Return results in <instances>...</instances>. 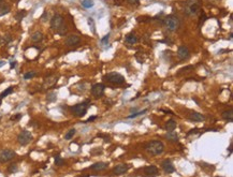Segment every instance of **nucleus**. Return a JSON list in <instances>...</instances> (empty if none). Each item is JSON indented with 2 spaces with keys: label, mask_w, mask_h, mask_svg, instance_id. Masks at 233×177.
<instances>
[{
  "label": "nucleus",
  "mask_w": 233,
  "mask_h": 177,
  "mask_svg": "<svg viewBox=\"0 0 233 177\" xmlns=\"http://www.w3.org/2000/svg\"><path fill=\"white\" fill-rule=\"evenodd\" d=\"M51 28L59 36H65L67 33V26L65 24V19L60 14H55L51 19Z\"/></svg>",
  "instance_id": "obj_1"
},
{
  "label": "nucleus",
  "mask_w": 233,
  "mask_h": 177,
  "mask_svg": "<svg viewBox=\"0 0 233 177\" xmlns=\"http://www.w3.org/2000/svg\"><path fill=\"white\" fill-rule=\"evenodd\" d=\"M145 150H146L150 156H160L164 151V145L161 141L154 140L150 141L145 145Z\"/></svg>",
  "instance_id": "obj_2"
},
{
  "label": "nucleus",
  "mask_w": 233,
  "mask_h": 177,
  "mask_svg": "<svg viewBox=\"0 0 233 177\" xmlns=\"http://www.w3.org/2000/svg\"><path fill=\"white\" fill-rule=\"evenodd\" d=\"M201 5L197 0H188L184 5V13L187 16H196L199 14Z\"/></svg>",
  "instance_id": "obj_3"
},
{
  "label": "nucleus",
  "mask_w": 233,
  "mask_h": 177,
  "mask_svg": "<svg viewBox=\"0 0 233 177\" xmlns=\"http://www.w3.org/2000/svg\"><path fill=\"white\" fill-rule=\"evenodd\" d=\"M163 25L165 26V28H167L169 31L173 32V31H176L179 28L181 21H179V18L175 15H168L167 17L163 19Z\"/></svg>",
  "instance_id": "obj_4"
},
{
  "label": "nucleus",
  "mask_w": 233,
  "mask_h": 177,
  "mask_svg": "<svg viewBox=\"0 0 233 177\" xmlns=\"http://www.w3.org/2000/svg\"><path fill=\"white\" fill-rule=\"evenodd\" d=\"M104 80L107 81V82L111 83V84H114V85H122L126 80H125V77L122 76V74L117 72H111V73H108L107 75H104L103 77Z\"/></svg>",
  "instance_id": "obj_5"
},
{
  "label": "nucleus",
  "mask_w": 233,
  "mask_h": 177,
  "mask_svg": "<svg viewBox=\"0 0 233 177\" xmlns=\"http://www.w3.org/2000/svg\"><path fill=\"white\" fill-rule=\"evenodd\" d=\"M88 106H89V101L77 103V104L71 106V112H72L75 116H77V117H83V116L87 113Z\"/></svg>",
  "instance_id": "obj_6"
},
{
  "label": "nucleus",
  "mask_w": 233,
  "mask_h": 177,
  "mask_svg": "<svg viewBox=\"0 0 233 177\" xmlns=\"http://www.w3.org/2000/svg\"><path fill=\"white\" fill-rule=\"evenodd\" d=\"M16 154L13 149L5 148V149H0V163H7L10 162L15 158Z\"/></svg>",
  "instance_id": "obj_7"
},
{
  "label": "nucleus",
  "mask_w": 233,
  "mask_h": 177,
  "mask_svg": "<svg viewBox=\"0 0 233 177\" xmlns=\"http://www.w3.org/2000/svg\"><path fill=\"white\" fill-rule=\"evenodd\" d=\"M32 134L30 131H28V130H23V131L20 132L19 134H18L17 136V142L19 145L22 146H26L28 145V144L30 143V142L32 141Z\"/></svg>",
  "instance_id": "obj_8"
},
{
  "label": "nucleus",
  "mask_w": 233,
  "mask_h": 177,
  "mask_svg": "<svg viewBox=\"0 0 233 177\" xmlns=\"http://www.w3.org/2000/svg\"><path fill=\"white\" fill-rule=\"evenodd\" d=\"M177 57H178V59L179 60H182V61L187 60V59L190 57L189 48H188L187 46H185V45L178 46V48H177Z\"/></svg>",
  "instance_id": "obj_9"
},
{
  "label": "nucleus",
  "mask_w": 233,
  "mask_h": 177,
  "mask_svg": "<svg viewBox=\"0 0 233 177\" xmlns=\"http://www.w3.org/2000/svg\"><path fill=\"white\" fill-rule=\"evenodd\" d=\"M104 89H105V86H104L103 84H101V83H97V84L93 85V87H91V93H93L94 97L100 98L103 95Z\"/></svg>",
  "instance_id": "obj_10"
},
{
  "label": "nucleus",
  "mask_w": 233,
  "mask_h": 177,
  "mask_svg": "<svg viewBox=\"0 0 233 177\" xmlns=\"http://www.w3.org/2000/svg\"><path fill=\"white\" fill-rule=\"evenodd\" d=\"M143 172H144V175L146 177H156V176H158V174H159L158 168L155 165L145 166V168H143Z\"/></svg>",
  "instance_id": "obj_11"
},
{
  "label": "nucleus",
  "mask_w": 233,
  "mask_h": 177,
  "mask_svg": "<svg viewBox=\"0 0 233 177\" xmlns=\"http://www.w3.org/2000/svg\"><path fill=\"white\" fill-rule=\"evenodd\" d=\"M58 78H59L58 75H51V76L46 77L43 82V88L48 89V88H51V87H53L57 82H58Z\"/></svg>",
  "instance_id": "obj_12"
},
{
  "label": "nucleus",
  "mask_w": 233,
  "mask_h": 177,
  "mask_svg": "<svg viewBox=\"0 0 233 177\" xmlns=\"http://www.w3.org/2000/svg\"><path fill=\"white\" fill-rule=\"evenodd\" d=\"M161 168H162V170L164 171V173H167V174H171V173L175 172L174 165H173V163L171 162V160L169 159L163 160L162 163H161Z\"/></svg>",
  "instance_id": "obj_13"
},
{
  "label": "nucleus",
  "mask_w": 233,
  "mask_h": 177,
  "mask_svg": "<svg viewBox=\"0 0 233 177\" xmlns=\"http://www.w3.org/2000/svg\"><path fill=\"white\" fill-rule=\"evenodd\" d=\"M81 42V38L76 34H71L69 36L68 38L66 39V41H65V44L67 46H75Z\"/></svg>",
  "instance_id": "obj_14"
},
{
  "label": "nucleus",
  "mask_w": 233,
  "mask_h": 177,
  "mask_svg": "<svg viewBox=\"0 0 233 177\" xmlns=\"http://www.w3.org/2000/svg\"><path fill=\"white\" fill-rule=\"evenodd\" d=\"M188 117H189V119L191 121H196V123H201V121L205 120V116L202 115L199 112H195V111L190 112Z\"/></svg>",
  "instance_id": "obj_15"
},
{
  "label": "nucleus",
  "mask_w": 233,
  "mask_h": 177,
  "mask_svg": "<svg viewBox=\"0 0 233 177\" xmlns=\"http://www.w3.org/2000/svg\"><path fill=\"white\" fill-rule=\"evenodd\" d=\"M129 170V165L128 164H118L113 168V174L114 175H124L126 174Z\"/></svg>",
  "instance_id": "obj_16"
},
{
  "label": "nucleus",
  "mask_w": 233,
  "mask_h": 177,
  "mask_svg": "<svg viewBox=\"0 0 233 177\" xmlns=\"http://www.w3.org/2000/svg\"><path fill=\"white\" fill-rule=\"evenodd\" d=\"M108 166H109V164L107 163V162H96V163H94L93 165L90 166V170L94 171V172H102V171L104 170H107Z\"/></svg>",
  "instance_id": "obj_17"
},
{
  "label": "nucleus",
  "mask_w": 233,
  "mask_h": 177,
  "mask_svg": "<svg viewBox=\"0 0 233 177\" xmlns=\"http://www.w3.org/2000/svg\"><path fill=\"white\" fill-rule=\"evenodd\" d=\"M176 121L174 120V119H170V120H168L167 123H165V126H164V129L167 130L168 132H173L175 129H176Z\"/></svg>",
  "instance_id": "obj_18"
},
{
  "label": "nucleus",
  "mask_w": 233,
  "mask_h": 177,
  "mask_svg": "<svg viewBox=\"0 0 233 177\" xmlns=\"http://www.w3.org/2000/svg\"><path fill=\"white\" fill-rule=\"evenodd\" d=\"M221 117L224 118V120L228 121V123H232L233 120V113H232V109H226L224 112H222Z\"/></svg>",
  "instance_id": "obj_19"
},
{
  "label": "nucleus",
  "mask_w": 233,
  "mask_h": 177,
  "mask_svg": "<svg viewBox=\"0 0 233 177\" xmlns=\"http://www.w3.org/2000/svg\"><path fill=\"white\" fill-rule=\"evenodd\" d=\"M31 41L32 42H34V43H39V42H41L42 40H43V38H44V36H43V33L42 32H40V31H36V32H34V33L31 34Z\"/></svg>",
  "instance_id": "obj_20"
},
{
  "label": "nucleus",
  "mask_w": 233,
  "mask_h": 177,
  "mask_svg": "<svg viewBox=\"0 0 233 177\" xmlns=\"http://www.w3.org/2000/svg\"><path fill=\"white\" fill-rule=\"evenodd\" d=\"M125 40L128 44H136L138 42V38L134 33H128L126 36H125Z\"/></svg>",
  "instance_id": "obj_21"
},
{
  "label": "nucleus",
  "mask_w": 233,
  "mask_h": 177,
  "mask_svg": "<svg viewBox=\"0 0 233 177\" xmlns=\"http://www.w3.org/2000/svg\"><path fill=\"white\" fill-rule=\"evenodd\" d=\"M10 11H11L10 5H0V16L7 15Z\"/></svg>",
  "instance_id": "obj_22"
},
{
  "label": "nucleus",
  "mask_w": 233,
  "mask_h": 177,
  "mask_svg": "<svg viewBox=\"0 0 233 177\" xmlns=\"http://www.w3.org/2000/svg\"><path fill=\"white\" fill-rule=\"evenodd\" d=\"M95 5L93 0H83L82 1V7L85 8V9H90Z\"/></svg>",
  "instance_id": "obj_23"
},
{
  "label": "nucleus",
  "mask_w": 233,
  "mask_h": 177,
  "mask_svg": "<svg viewBox=\"0 0 233 177\" xmlns=\"http://www.w3.org/2000/svg\"><path fill=\"white\" fill-rule=\"evenodd\" d=\"M13 87H9V88H7V89H5V90H3L2 91V92H1V93H0V99H1V100H2V99H3V98H5V97H7V95H11V93L12 92H13Z\"/></svg>",
  "instance_id": "obj_24"
},
{
  "label": "nucleus",
  "mask_w": 233,
  "mask_h": 177,
  "mask_svg": "<svg viewBox=\"0 0 233 177\" xmlns=\"http://www.w3.org/2000/svg\"><path fill=\"white\" fill-rule=\"evenodd\" d=\"M25 16H26V11H24V10H23V11H19L17 14H16V15H15V18L17 19L18 22H20L24 17H25Z\"/></svg>",
  "instance_id": "obj_25"
},
{
  "label": "nucleus",
  "mask_w": 233,
  "mask_h": 177,
  "mask_svg": "<svg viewBox=\"0 0 233 177\" xmlns=\"http://www.w3.org/2000/svg\"><path fill=\"white\" fill-rule=\"evenodd\" d=\"M75 132H76V131H75V129H71V130H69L68 133H67L66 135H65V139H66V140H71V139H72V137H73V136H74Z\"/></svg>",
  "instance_id": "obj_26"
},
{
  "label": "nucleus",
  "mask_w": 233,
  "mask_h": 177,
  "mask_svg": "<svg viewBox=\"0 0 233 177\" xmlns=\"http://www.w3.org/2000/svg\"><path fill=\"white\" fill-rule=\"evenodd\" d=\"M17 171H18V166H17V164H15V163L11 164V165L8 168V172L9 173H16Z\"/></svg>",
  "instance_id": "obj_27"
},
{
  "label": "nucleus",
  "mask_w": 233,
  "mask_h": 177,
  "mask_svg": "<svg viewBox=\"0 0 233 177\" xmlns=\"http://www.w3.org/2000/svg\"><path fill=\"white\" fill-rule=\"evenodd\" d=\"M55 164H56L57 166H60L62 165V164H65V161H63L62 158H60V156H56L55 157Z\"/></svg>",
  "instance_id": "obj_28"
},
{
  "label": "nucleus",
  "mask_w": 233,
  "mask_h": 177,
  "mask_svg": "<svg viewBox=\"0 0 233 177\" xmlns=\"http://www.w3.org/2000/svg\"><path fill=\"white\" fill-rule=\"evenodd\" d=\"M37 75L36 72H34V71H31V72H27L25 75H24V78L25 80H29V78H32V77H34Z\"/></svg>",
  "instance_id": "obj_29"
},
{
  "label": "nucleus",
  "mask_w": 233,
  "mask_h": 177,
  "mask_svg": "<svg viewBox=\"0 0 233 177\" xmlns=\"http://www.w3.org/2000/svg\"><path fill=\"white\" fill-rule=\"evenodd\" d=\"M144 113H146V109H144V111H142V112H138V113L131 114V115H129L127 118H128V119H131V118H136V117H138V116L142 115V114H144Z\"/></svg>",
  "instance_id": "obj_30"
},
{
  "label": "nucleus",
  "mask_w": 233,
  "mask_h": 177,
  "mask_svg": "<svg viewBox=\"0 0 233 177\" xmlns=\"http://www.w3.org/2000/svg\"><path fill=\"white\" fill-rule=\"evenodd\" d=\"M11 41H12V36H10V34H7V36L2 38V43H5V44L9 43V42H11Z\"/></svg>",
  "instance_id": "obj_31"
},
{
  "label": "nucleus",
  "mask_w": 233,
  "mask_h": 177,
  "mask_svg": "<svg viewBox=\"0 0 233 177\" xmlns=\"http://www.w3.org/2000/svg\"><path fill=\"white\" fill-rule=\"evenodd\" d=\"M109 38H110V34L108 33L105 36H103V38L101 39V43L104 44V45H107L108 43H109Z\"/></svg>",
  "instance_id": "obj_32"
},
{
  "label": "nucleus",
  "mask_w": 233,
  "mask_h": 177,
  "mask_svg": "<svg viewBox=\"0 0 233 177\" xmlns=\"http://www.w3.org/2000/svg\"><path fill=\"white\" fill-rule=\"evenodd\" d=\"M88 24H89V26H90V27H91V30H93V32H94V33H95V24H94V19H93V18H90V17H89L88 18Z\"/></svg>",
  "instance_id": "obj_33"
},
{
  "label": "nucleus",
  "mask_w": 233,
  "mask_h": 177,
  "mask_svg": "<svg viewBox=\"0 0 233 177\" xmlns=\"http://www.w3.org/2000/svg\"><path fill=\"white\" fill-rule=\"evenodd\" d=\"M22 117H23V114H16L15 116L11 117V120H19Z\"/></svg>",
  "instance_id": "obj_34"
},
{
  "label": "nucleus",
  "mask_w": 233,
  "mask_h": 177,
  "mask_svg": "<svg viewBox=\"0 0 233 177\" xmlns=\"http://www.w3.org/2000/svg\"><path fill=\"white\" fill-rule=\"evenodd\" d=\"M128 2L131 3V5H139L140 0H128Z\"/></svg>",
  "instance_id": "obj_35"
},
{
  "label": "nucleus",
  "mask_w": 233,
  "mask_h": 177,
  "mask_svg": "<svg viewBox=\"0 0 233 177\" xmlns=\"http://www.w3.org/2000/svg\"><path fill=\"white\" fill-rule=\"evenodd\" d=\"M96 118H97V116H93V117H89L88 119L86 120V123H90V121H94V120L96 119Z\"/></svg>",
  "instance_id": "obj_36"
},
{
  "label": "nucleus",
  "mask_w": 233,
  "mask_h": 177,
  "mask_svg": "<svg viewBox=\"0 0 233 177\" xmlns=\"http://www.w3.org/2000/svg\"><path fill=\"white\" fill-rule=\"evenodd\" d=\"M15 64H16V62H15V61L11 62V68H14V67H15Z\"/></svg>",
  "instance_id": "obj_37"
},
{
  "label": "nucleus",
  "mask_w": 233,
  "mask_h": 177,
  "mask_svg": "<svg viewBox=\"0 0 233 177\" xmlns=\"http://www.w3.org/2000/svg\"><path fill=\"white\" fill-rule=\"evenodd\" d=\"M1 102H2V101H1V99H0V105H1Z\"/></svg>",
  "instance_id": "obj_38"
},
{
  "label": "nucleus",
  "mask_w": 233,
  "mask_h": 177,
  "mask_svg": "<svg viewBox=\"0 0 233 177\" xmlns=\"http://www.w3.org/2000/svg\"><path fill=\"white\" fill-rule=\"evenodd\" d=\"M2 1H3V0H0V3H1V2H2Z\"/></svg>",
  "instance_id": "obj_39"
}]
</instances>
